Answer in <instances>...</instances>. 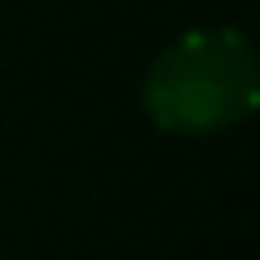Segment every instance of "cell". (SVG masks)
<instances>
[{
  "label": "cell",
  "instance_id": "6da1fadb",
  "mask_svg": "<svg viewBox=\"0 0 260 260\" xmlns=\"http://www.w3.org/2000/svg\"><path fill=\"white\" fill-rule=\"evenodd\" d=\"M140 106L169 135H217L260 106V53L241 29H188L159 48Z\"/></svg>",
  "mask_w": 260,
  "mask_h": 260
}]
</instances>
